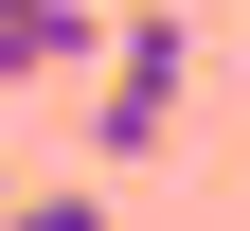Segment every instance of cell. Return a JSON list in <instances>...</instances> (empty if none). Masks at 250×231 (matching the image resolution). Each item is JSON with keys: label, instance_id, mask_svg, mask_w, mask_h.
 Segmentation results:
<instances>
[{"label": "cell", "instance_id": "3", "mask_svg": "<svg viewBox=\"0 0 250 231\" xmlns=\"http://www.w3.org/2000/svg\"><path fill=\"white\" fill-rule=\"evenodd\" d=\"M0 231H107V213H89V178H18V195H0Z\"/></svg>", "mask_w": 250, "mask_h": 231}, {"label": "cell", "instance_id": "2", "mask_svg": "<svg viewBox=\"0 0 250 231\" xmlns=\"http://www.w3.org/2000/svg\"><path fill=\"white\" fill-rule=\"evenodd\" d=\"M89 0H0V89H54V71H89Z\"/></svg>", "mask_w": 250, "mask_h": 231}, {"label": "cell", "instance_id": "1", "mask_svg": "<svg viewBox=\"0 0 250 231\" xmlns=\"http://www.w3.org/2000/svg\"><path fill=\"white\" fill-rule=\"evenodd\" d=\"M179 89H197V36H179V18H125L107 36V89H89V178L161 160L179 142Z\"/></svg>", "mask_w": 250, "mask_h": 231}, {"label": "cell", "instance_id": "4", "mask_svg": "<svg viewBox=\"0 0 250 231\" xmlns=\"http://www.w3.org/2000/svg\"><path fill=\"white\" fill-rule=\"evenodd\" d=\"M0 195H18V178H0Z\"/></svg>", "mask_w": 250, "mask_h": 231}]
</instances>
